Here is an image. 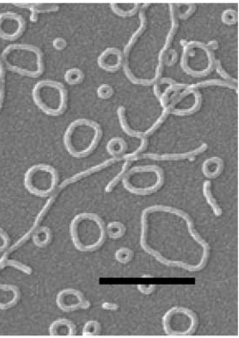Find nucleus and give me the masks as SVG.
I'll return each instance as SVG.
<instances>
[{
    "label": "nucleus",
    "mask_w": 239,
    "mask_h": 338,
    "mask_svg": "<svg viewBox=\"0 0 239 338\" xmlns=\"http://www.w3.org/2000/svg\"><path fill=\"white\" fill-rule=\"evenodd\" d=\"M97 64L101 69L106 72H116L120 69L122 64L121 50L115 47L106 48L97 57Z\"/></svg>",
    "instance_id": "nucleus-10"
},
{
    "label": "nucleus",
    "mask_w": 239,
    "mask_h": 338,
    "mask_svg": "<svg viewBox=\"0 0 239 338\" xmlns=\"http://www.w3.org/2000/svg\"><path fill=\"white\" fill-rule=\"evenodd\" d=\"M128 145L125 140L120 136L110 138L107 143L106 150L113 158H121L126 154Z\"/></svg>",
    "instance_id": "nucleus-14"
},
{
    "label": "nucleus",
    "mask_w": 239,
    "mask_h": 338,
    "mask_svg": "<svg viewBox=\"0 0 239 338\" xmlns=\"http://www.w3.org/2000/svg\"><path fill=\"white\" fill-rule=\"evenodd\" d=\"M58 174L52 166L37 164L29 167L24 174L23 186L31 195L47 197L56 190L58 183Z\"/></svg>",
    "instance_id": "nucleus-6"
},
{
    "label": "nucleus",
    "mask_w": 239,
    "mask_h": 338,
    "mask_svg": "<svg viewBox=\"0 0 239 338\" xmlns=\"http://www.w3.org/2000/svg\"><path fill=\"white\" fill-rule=\"evenodd\" d=\"M126 231L125 225L118 221L110 222L106 226V235L113 240L122 238L125 234Z\"/></svg>",
    "instance_id": "nucleus-17"
},
{
    "label": "nucleus",
    "mask_w": 239,
    "mask_h": 338,
    "mask_svg": "<svg viewBox=\"0 0 239 338\" xmlns=\"http://www.w3.org/2000/svg\"><path fill=\"white\" fill-rule=\"evenodd\" d=\"M10 243V238L7 232L0 227V253L4 252Z\"/></svg>",
    "instance_id": "nucleus-24"
},
{
    "label": "nucleus",
    "mask_w": 239,
    "mask_h": 338,
    "mask_svg": "<svg viewBox=\"0 0 239 338\" xmlns=\"http://www.w3.org/2000/svg\"><path fill=\"white\" fill-rule=\"evenodd\" d=\"M85 78L82 70L78 68H72L66 70L64 74L65 82L71 86H75L81 83Z\"/></svg>",
    "instance_id": "nucleus-19"
},
{
    "label": "nucleus",
    "mask_w": 239,
    "mask_h": 338,
    "mask_svg": "<svg viewBox=\"0 0 239 338\" xmlns=\"http://www.w3.org/2000/svg\"><path fill=\"white\" fill-rule=\"evenodd\" d=\"M101 326L97 320H90L86 321L84 324L82 335L83 336H96L100 334Z\"/></svg>",
    "instance_id": "nucleus-21"
},
{
    "label": "nucleus",
    "mask_w": 239,
    "mask_h": 338,
    "mask_svg": "<svg viewBox=\"0 0 239 338\" xmlns=\"http://www.w3.org/2000/svg\"><path fill=\"white\" fill-rule=\"evenodd\" d=\"M21 297L18 286L0 283V310H6L15 306Z\"/></svg>",
    "instance_id": "nucleus-11"
},
{
    "label": "nucleus",
    "mask_w": 239,
    "mask_h": 338,
    "mask_svg": "<svg viewBox=\"0 0 239 338\" xmlns=\"http://www.w3.org/2000/svg\"><path fill=\"white\" fill-rule=\"evenodd\" d=\"M133 256V252L129 248L124 247L117 249L114 254L116 261L123 264L130 262L132 260Z\"/></svg>",
    "instance_id": "nucleus-22"
},
{
    "label": "nucleus",
    "mask_w": 239,
    "mask_h": 338,
    "mask_svg": "<svg viewBox=\"0 0 239 338\" xmlns=\"http://www.w3.org/2000/svg\"><path fill=\"white\" fill-rule=\"evenodd\" d=\"M114 94L113 87L108 83L100 84L96 89V95L98 98L102 100H108Z\"/></svg>",
    "instance_id": "nucleus-23"
},
{
    "label": "nucleus",
    "mask_w": 239,
    "mask_h": 338,
    "mask_svg": "<svg viewBox=\"0 0 239 338\" xmlns=\"http://www.w3.org/2000/svg\"><path fill=\"white\" fill-rule=\"evenodd\" d=\"M4 68L19 75L36 78L45 71L43 53L37 46L24 43H12L0 53Z\"/></svg>",
    "instance_id": "nucleus-1"
},
{
    "label": "nucleus",
    "mask_w": 239,
    "mask_h": 338,
    "mask_svg": "<svg viewBox=\"0 0 239 338\" xmlns=\"http://www.w3.org/2000/svg\"><path fill=\"white\" fill-rule=\"evenodd\" d=\"M52 45L56 50H62L66 47L67 42L63 38L57 37L53 40Z\"/></svg>",
    "instance_id": "nucleus-25"
},
{
    "label": "nucleus",
    "mask_w": 239,
    "mask_h": 338,
    "mask_svg": "<svg viewBox=\"0 0 239 338\" xmlns=\"http://www.w3.org/2000/svg\"><path fill=\"white\" fill-rule=\"evenodd\" d=\"M69 233L75 249L82 252L98 249L106 237L104 222L98 214L89 212H81L73 218Z\"/></svg>",
    "instance_id": "nucleus-3"
},
{
    "label": "nucleus",
    "mask_w": 239,
    "mask_h": 338,
    "mask_svg": "<svg viewBox=\"0 0 239 338\" xmlns=\"http://www.w3.org/2000/svg\"><path fill=\"white\" fill-rule=\"evenodd\" d=\"M26 27L25 19L20 14L5 11L0 13V39L14 41L24 33Z\"/></svg>",
    "instance_id": "nucleus-8"
},
{
    "label": "nucleus",
    "mask_w": 239,
    "mask_h": 338,
    "mask_svg": "<svg viewBox=\"0 0 239 338\" xmlns=\"http://www.w3.org/2000/svg\"><path fill=\"white\" fill-rule=\"evenodd\" d=\"M166 313L163 320L164 322H171V324L165 325L166 332L169 334L183 335L191 333L196 327V319L190 311L185 309H175Z\"/></svg>",
    "instance_id": "nucleus-7"
},
{
    "label": "nucleus",
    "mask_w": 239,
    "mask_h": 338,
    "mask_svg": "<svg viewBox=\"0 0 239 338\" xmlns=\"http://www.w3.org/2000/svg\"><path fill=\"white\" fill-rule=\"evenodd\" d=\"M224 166V161L221 158L213 156L202 162L201 170L204 176L209 179H215L222 173Z\"/></svg>",
    "instance_id": "nucleus-13"
},
{
    "label": "nucleus",
    "mask_w": 239,
    "mask_h": 338,
    "mask_svg": "<svg viewBox=\"0 0 239 338\" xmlns=\"http://www.w3.org/2000/svg\"><path fill=\"white\" fill-rule=\"evenodd\" d=\"M103 309L115 311L118 308V305L115 303L110 302H104L101 304Z\"/></svg>",
    "instance_id": "nucleus-27"
},
{
    "label": "nucleus",
    "mask_w": 239,
    "mask_h": 338,
    "mask_svg": "<svg viewBox=\"0 0 239 338\" xmlns=\"http://www.w3.org/2000/svg\"><path fill=\"white\" fill-rule=\"evenodd\" d=\"M121 182L128 192L137 195H147L157 191L164 182L162 169L155 165H137L131 166L129 160Z\"/></svg>",
    "instance_id": "nucleus-4"
},
{
    "label": "nucleus",
    "mask_w": 239,
    "mask_h": 338,
    "mask_svg": "<svg viewBox=\"0 0 239 338\" xmlns=\"http://www.w3.org/2000/svg\"><path fill=\"white\" fill-rule=\"evenodd\" d=\"M31 94L35 105L48 116H59L67 109L68 91L60 82L49 79L39 80L33 86Z\"/></svg>",
    "instance_id": "nucleus-5"
},
{
    "label": "nucleus",
    "mask_w": 239,
    "mask_h": 338,
    "mask_svg": "<svg viewBox=\"0 0 239 338\" xmlns=\"http://www.w3.org/2000/svg\"><path fill=\"white\" fill-rule=\"evenodd\" d=\"M103 134L102 128L96 121L86 118L75 119L68 125L64 132V147L73 157H86L95 150Z\"/></svg>",
    "instance_id": "nucleus-2"
},
{
    "label": "nucleus",
    "mask_w": 239,
    "mask_h": 338,
    "mask_svg": "<svg viewBox=\"0 0 239 338\" xmlns=\"http://www.w3.org/2000/svg\"><path fill=\"white\" fill-rule=\"evenodd\" d=\"M151 285H139L137 286L138 289L142 293L148 294L152 292L153 287Z\"/></svg>",
    "instance_id": "nucleus-26"
},
{
    "label": "nucleus",
    "mask_w": 239,
    "mask_h": 338,
    "mask_svg": "<svg viewBox=\"0 0 239 338\" xmlns=\"http://www.w3.org/2000/svg\"><path fill=\"white\" fill-rule=\"evenodd\" d=\"M202 194L215 216L217 217L221 216L223 213L222 209L212 192L210 180L204 181L202 185Z\"/></svg>",
    "instance_id": "nucleus-16"
},
{
    "label": "nucleus",
    "mask_w": 239,
    "mask_h": 338,
    "mask_svg": "<svg viewBox=\"0 0 239 338\" xmlns=\"http://www.w3.org/2000/svg\"><path fill=\"white\" fill-rule=\"evenodd\" d=\"M48 330L49 334L51 336H74L77 333L74 323L65 318H59L52 321Z\"/></svg>",
    "instance_id": "nucleus-12"
},
{
    "label": "nucleus",
    "mask_w": 239,
    "mask_h": 338,
    "mask_svg": "<svg viewBox=\"0 0 239 338\" xmlns=\"http://www.w3.org/2000/svg\"><path fill=\"white\" fill-rule=\"evenodd\" d=\"M55 302L58 308L65 313L87 310L91 305L82 292L73 288L64 289L60 291L56 295Z\"/></svg>",
    "instance_id": "nucleus-9"
},
{
    "label": "nucleus",
    "mask_w": 239,
    "mask_h": 338,
    "mask_svg": "<svg viewBox=\"0 0 239 338\" xmlns=\"http://www.w3.org/2000/svg\"><path fill=\"white\" fill-rule=\"evenodd\" d=\"M52 235L50 228L47 226L38 227L33 232L31 238L33 243L39 248L48 245L52 240Z\"/></svg>",
    "instance_id": "nucleus-15"
},
{
    "label": "nucleus",
    "mask_w": 239,
    "mask_h": 338,
    "mask_svg": "<svg viewBox=\"0 0 239 338\" xmlns=\"http://www.w3.org/2000/svg\"><path fill=\"white\" fill-rule=\"evenodd\" d=\"M24 8L29 9L33 13H49L57 11L59 6L51 4H21Z\"/></svg>",
    "instance_id": "nucleus-20"
},
{
    "label": "nucleus",
    "mask_w": 239,
    "mask_h": 338,
    "mask_svg": "<svg viewBox=\"0 0 239 338\" xmlns=\"http://www.w3.org/2000/svg\"><path fill=\"white\" fill-rule=\"evenodd\" d=\"M110 6L114 14L121 17L132 15L138 8V4H136L111 3Z\"/></svg>",
    "instance_id": "nucleus-18"
}]
</instances>
